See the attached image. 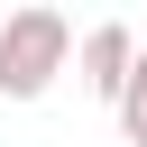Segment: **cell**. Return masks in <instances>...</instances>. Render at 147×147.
Returning a JSON list of instances; mask_svg holds the SVG:
<instances>
[{
  "mask_svg": "<svg viewBox=\"0 0 147 147\" xmlns=\"http://www.w3.org/2000/svg\"><path fill=\"white\" fill-rule=\"evenodd\" d=\"M110 110H119V138H129V147H147V55H138V74H129V92H119Z\"/></svg>",
  "mask_w": 147,
  "mask_h": 147,
  "instance_id": "cell-3",
  "label": "cell"
},
{
  "mask_svg": "<svg viewBox=\"0 0 147 147\" xmlns=\"http://www.w3.org/2000/svg\"><path fill=\"white\" fill-rule=\"evenodd\" d=\"M74 55H83V46H74L64 9H55V0H18V9L0 18V101H46Z\"/></svg>",
  "mask_w": 147,
  "mask_h": 147,
  "instance_id": "cell-1",
  "label": "cell"
},
{
  "mask_svg": "<svg viewBox=\"0 0 147 147\" xmlns=\"http://www.w3.org/2000/svg\"><path fill=\"white\" fill-rule=\"evenodd\" d=\"M138 55H147V46H138V37L119 28V18H101V28H83V55H74V83H83L92 101H119V92H129V74H138Z\"/></svg>",
  "mask_w": 147,
  "mask_h": 147,
  "instance_id": "cell-2",
  "label": "cell"
}]
</instances>
